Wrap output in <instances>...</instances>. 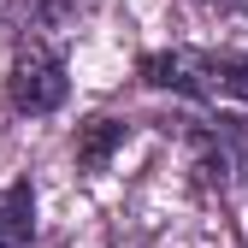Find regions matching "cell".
<instances>
[{"mask_svg":"<svg viewBox=\"0 0 248 248\" xmlns=\"http://www.w3.org/2000/svg\"><path fill=\"white\" fill-rule=\"evenodd\" d=\"M65 95H71V77H65L59 47H42V42L18 47L12 71H6V101H12L24 118H47V112L65 107Z\"/></svg>","mask_w":248,"mask_h":248,"instance_id":"obj_2","label":"cell"},{"mask_svg":"<svg viewBox=\"0 0 248 248\" xmlns=\"http://www.w3.org/2000/svg\"><path fill=\"white\" fill-rule=\"evenodd\" d=\"M36 242V189L30 177L0 189V248H30Z\"/></svg>","mask_w":248,"mask_h":248,"instance_id":"obj_4","label":"cell"},{"mask_svg":"<svg viewBox=\"0 0 248 248\" xmlns=\"http://www.w3.org/2000/svg\"><path fill=\"white\" fill-rule=\"evenodd\" d=\"M189 148H195V171L207 183H219V189H231V183L248 171V124L242 118H225V112L207 118L189 136Z\"/></svg>","mask_w":248,"mask_h":248,"instance_id":"obj_3","label":"cell"},{"mask_svg":"<svg viewBox=\"0 0 248 248\" xmlns=\"http://www.w3.org/2000/svg\"><path fill=\"white\" fill-rule=\"evenodd\" d=\"M136 77L148 89H171V95H189V101H248V53L166 47V53H142Z\"/></svg>","mask_w":248,"mask_h":248,"instance_id":"obj_1","label":"cell"},{"mask_svg":"<svg viewBox=\"0 0 248 248\" xmlns=\"http://www.w3.org/2000/svg\"><path fill=\"white\" fill-rule=\"evenodd\" d=\"M201 6H231V0H201Z\"/></svg>","mask_w":248,"mask_h":248,"instance_id":"obj_6","label":"cell"},{"mask_svg":"<svg viewBox=\"0 0 248 248\" xmlns=\"http://www.w3.org/2000/svg\"><path fill=\"white\" fill-rule=\"evenodd\" d=\"M124 136H130L124 118H89L83 130H77V166H83V171H107L112 148H118Z\"/></svg>","mask_w":248,"mask_h":248,"instance_id":"obj_5","label":"cell"}]
</instances>
